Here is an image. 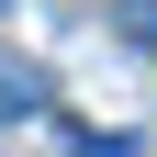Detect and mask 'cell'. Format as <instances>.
<instances>
[{
  "label": "cell",
  "mask_w": 157,
  "mask_h": 157,
  "mask_svg": "<svg viewBox=\"0 0 157 157\" xmlns=\"http://www.w3.org/2000/svg\"><path fill=\"white\" fill-rule=\"evenodd\" d=\"M45 101H56V90H45V67H34L23 45H0V124H34Z\"/></svg>",
  "instance_id": "6da1fadb"
},
{
  "label": "cell",
  "mask_w": 157,
  "mask_h": 157,
  "mask_svg": "<svg viewBox=\"0 0 157 157\" xmlns=\"http://www.w3.org/2000/svg\"><path fill=\"white\" fill-rule=\"evenodd\" d=\"M112 11H124V34H135L146 56H157V0H112Z\"/></svg>",
  "instance_id": "7a4b0ae2"
},
{
  "label": "cell",
  "mask_w": 157,
  "mask_h": 157,
  "mask_svg": "<svg viewBox=\"0 0 157 157\" xmlns=\"http://www.w3.org/2000/svg\"><path fill=\"white\" fill-rule=\"evenodd\" d=\"M78 157H135V146H124V135H78Z\"/></svg>",
  "instance_id": "3957f363"
}]
</instances>
